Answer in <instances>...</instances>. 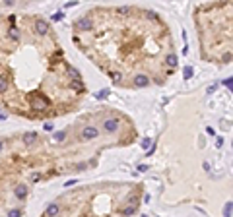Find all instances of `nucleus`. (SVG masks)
Returning <instances> with one entry per match:
<instances>
[{
    "label": "nucleus",
    "instance_id": "obj_1",
    "mask_svg": "<svg viewBox=\"0 0 233 217\" xmlns=\"http://www.w3.org/2000/svg\"><path fill=\"white\" fill-rule=\"evenodd\" d=\"M88 87L55 33L41 35L33 16L0 18V103L29 120L56 118L78 109Z\"/></svg>",
    "mask_w": 233,
    "mask_h": 217
},
{
    "label": "nucleus",
    "instance_id": "obj_2",
    "mask_svg": "<svg viewBox=\"0 0 233 217\" xmlns=\"http://www.w3.org/2000/svg\"><path fill=\"white\" fill-rule=\"evenodd\" d=\"M88 29L74 31L78 49L111 78L146 76L155 85L175 74L179 58L167 23L152 10L140 6H95L84 12Z\"/></svg>",
    "mask_w": 233,
    "mask_h": 217
},
{
    "label": "nucleus",
    "instance_id": "obj_3",
    "mask_svg": "<svg viewBox=\"0 0 233 217\" xmlns=\"http://www.w3.org/2000/svg\"><path fill=\"white\" fill-rule=\"evenodd\" d=\"M231 2L200 4L194 8L192 19L198 29L200 54L208 62H231Z\"/></svg>",
    "mask_w": 233,
    "mask_h": 217
},
{
    "label": "nucleus",
    "instance_id": "obj_4",
    "mask_svg": "<svg viewBox=\"0 0 233 217\" xmlns=\"http://www.w3.org/2000/svg\"><path fill=\"white\" fill-rule=\"evenodd\" d=\"M8 217H22V209H10Z\"/></svg>",
    "mask_w": 233,
    "mask_h": 217
},
{
    "label": "nucleus",
    "instance_id": "obj_5",
    "mask_svg": "<svg viewBox=\"0 0 233 217\" xmlns=\"http://www.w3.org/2000/svg\"><path fill=\"white\" fill-rule=\"evenodd\" d=\"M107 95H109V91H107V89H103V91H99V93H97V97H99V99H105Z\"/></svg>",
    "mask_w": 233,
    "mask_h": 217
}]
</instances>
